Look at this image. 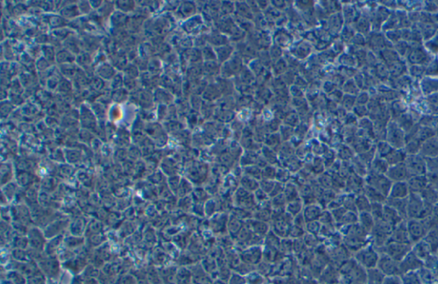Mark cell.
Segmentation results:
<instances>
[{"instance_id":"1","label":"cell","mask_w":438,"mask_h":284,"mask_svg":"<svg viewBox=\"0 0 438 284\" xmlns=\"http://www.w3.org/2000/svg\"><path fill=\"white\" fill-rule=\"evenodd\" d=\"M434 206L427 204L418 194H410L408 198V219L422 220L432 215Z\"/></svg>"},{"instance_id":"2","label":"cell","mask_w":438,"mask_h":284,"mask_svg":"<svg viewBox=\"0 0 438 284\" xmlns=\"http://www.w3.org/2000/svg\"><path fill=\"white\" fill-rule=\"evenodd\" d=\"M365 185L374 188L385 197L388 198L393 182L387 178L386 175L376 174L373 172H369L365 177Z\"/></svg>"},{"instance_id":"3","label":"cell","mask_w":438,"mask_h":284,"mask_svg":"<svg viewBox=\"0 0 438 284\" xmlns=\"http://www.w3.org/2000/svg\"><path fill=\"white\" fill-rule=\"evenodd\" d=\"M385 141L394 149H403L406 143V134L394 121L389 122Z\"/></svg>"},{"instance_id":"4","label":"cell","mask_w":438,"mask_h":284,"mask_svg":"<svg viewBox=\"0 0 438 284\" xmlns=\"http://www.w3.org/2000/svg\"><path fill=\"white\" fill-rule=\"evenodd\" d=\"M411 47V51L406 58V62L408 65H420L425 67L435 57L432 54L429 53L423 45Z\"/></svg>"},{"instance_id":"5","label":"cell","mask_w":438,"mask_h":284,"mask_svg":"<svg viewBox=\"0 0 438 284\" xmlns=\"http://www.w3.org/2000/svg\"><path fill=\"white\" fill-rule=\"evenodd\" d=\"M405 165L408 170L409 177L425 176L427 173V167L425 157L420 154L408 155L404 161Z\"/></svg>"},{"instance_id":"6","label":"cell","mask_w":438,"mask_h":284,"mask_svg":"<svg viewBox=\"0 0 438 284\" xmlns=\"http://www.w3.org/2000/svg\"><path fill=\"white\" fill-rule=\"evenodd\" d=\"M413 246L408 244H402V243H398L394 241H389L386 246L384 248H382L380 254H387L388 256L392 258L397 262H401L407 255H408L412 251ZM378 251V253L380 251Z\"/></svg>"},{"instance_id":"7","label":"cell","mask_w":438,"mask_h":284,"mask_svg":"<svg viewBox=\"0 0 438 284\" xmlns=\"http://www.w3.org/2000/svg\"><path fill=\"white\" fill-rule=\"evenodd\" d=\"M407 228L413 245L422 241L429 232L428 228L426 227L424 220L408 219Z\"/></svg>"},{"instance_id":"8","label":"cell","mask_w":438,"mask_h":284,"mask_svg":"<svg viewBox=\"0 0 438 284\" xmlns=\"http://www.w3.org/2000/svg\"><path fill=\"white\" fill-rule=\"evenodd\" d=\"M377 268L384 273L386 277L401 276L400 263L394 260L387 254H380Z\"/></svg>"},{"instance_id":"9","label":"cell","mask_w":438,"mask_h":284,"mask_svg":"<svg viewBox=\"0 0 438 284\" xmlns=\"http://www.w3.org/2000/svg\"><path fill=\"white\" fill-rule=\"evenodd\" d=\"M368 46L370 47L371 52L374 53L378 54L381 51L385 48L393 47L390 42L387 40L384 32H371L369 34V38L367 40Z\"/></svg>"},{"instance_id":"10","label":"cell","mask_w":438,"mask_h":284,"mask_svg":"<svg viewBox=\"0 0 438 284\" xmlns=\"http://www.w3.org/2000/svg\"><path fill=\"white\" fill-rule=\"evenodd\" d=\"M422 267H424V262L418 258L413 251L400 262L401 276L411 271H418Z\"/></svg>"},{"instance_id":"11","label":"cell","mask_w":438,"mask_h":284,"mask_svg":"<svg viewBox=\"0 0 438 284\" xmlns=\"http://www.w3.org/2000/svg\"><path fill=\"white\" fill-rule=\"evenodd\" d=\"M359 257L361 258L362 264H364L365 266L367 267L369 270V269L377 267L380 254L373 246H371V247L362 249L360 253Z\"/></svg>"},{"instance_id":"12","label":"cell","mask_w":438,"mask_h":284,"mask_svg":"<svg viewBox=\"0 0 438 284\" xmlns=\"http://www.w3.org/2000/svg\"><path fill=\"white\" fill-rule=\"evenodd\" d=\"M386 176L392 182L407 181L410 178L404 163L389 166Z\"/></svg>"},{"instance_id":"13","label":"cell","mask_w":438,"mask_h":284,"mask_svg":"<svg viewBox=\"0 0 438 284\" xmlns=\"http://www.w3.org/2000/svg\"><path fill=\"white\" fill-rule=\"evenodd\" d=\"M389 241H394L398 243L413 246L410 237H409V234H408L407 220L402 221L401 224H398L394 228Z\"/></svg>"},{"instance_id":"14","label":"cell","mask_w":438,"mask_h":284,"mask_svg":"<svg viewBox=\"0 0 438 284\" xmlns=\"http://www.w3.org/2000/svg\"><path fill=\"white\" fill-rule=\"evenodd\" d=\"M425 158H432L438 157V135L432 137L422 144L419 154Z\"/></svg>"},{"instance_id":"15","label":"cell","mask_w":438,"mask_h":284,"mask_svg":"<svg viewBox=\"0 0 438 284\" xmlns=\"http://www.w3.org/2000/svg\"><path fill=\"white\" fill-rule=\"evenodd\" d=\"M419 85L424 97L438 93V77H425L419 80Z\"/></svg>"},{"instance_id":"16","label":"cell","mask_w":438,"mask_h":284,"mask_svg":"<svg viewBox=\"0 0 438 284\" xmlns=\"http://www.w3.org/2000/svg\"><path fill=\"white\" fill-rule=\"evenodd\" d=\"M407 182L410 190V194L412 193V194H419L429 185L426 175L411 177L407 181Z\"/></svg>"},{"instance_id":"17","label":"cell","mask_w":438,"mask_h":284,"mask_svg":"<svg viewBox=\"0 0 438 284\" xmlns=\"http://www.w3.org/2000/svg\"><path fill=\"white\" fill-rule=\"evenodd\" d=\"M408 110H409V104L402 98L392 101L389 103L391 120H396L401 115L408 112Z\"/></svg>"},{"instance_id":"18","label":"cell","mask_w":438,"mask_h":284,"mask_svg":"<svg viewBox=\"0 0 438 284\" xmlns=\"http://www.w3.org/2000/svg\"><path fill=\"white\" fill-rule=\"evenodd\" d=\"M410 194V190L407 181H398L393 182L390 192L388 198L394 199H408Z\"/></svg>"},{"instance_id":"19","label":"cell","mask_w":438,"mask_h":284,"mask_svg":"<svg viewBox=\"0 0 438 284\" xmlns=\"http://www.w3.org/2000/svg\"><path fill=\"white\" fill-rule=\"evenodd\" d=\"M385 204L390 207L397 211L401 215V217L404 220H408V214H407V208H408V199H394V198H387Z\"/></svg>"},{"instance_id":"20","label":"cell","mask_w":438,"mask_h":284,"mask_svg":"<svg viewBox=\"0 0 438 284\" xmlns=\"http://www.w3.org/2000/svg\"><path fill=\"white\" fill-rule=\"evenodd\" d=\"M414 25L418 28V31L420 32L424 42L431 40L432 38H433L438 34V25L434 24V23H425V24L418 23V24H414Z\"/></svg>"},{"instance_id":"21","label":"cell","mask_w":438,"mask_h":284,"mask_svg":"<svg viewBox=\"0 0 438 284\" xmlns=\"http://www.w3.org/2000/svg\"><path fill=\"white\" fill-rule=\"evenodd\" d=\"M391 78H399L403 77L405 75H408V64L404 59L394 62L393 64L387 65Z\"/></svg>"},{"instance_id":"22","label":"cell","mask_w":438,"mask_h":284,"mask_svg":"<svg viewBox=\"0 0 438 284\" xmlns=\"http://www.w3.org/2000/svg\"><path fill=\"white\" fill-rule=\"evenodd\" d=\"M383 218L385 222H387L388 224H390L391 226H393L394 228L398 224H401L402 221H404V219L401 217V215L398 213L397 211L386 204H384V206Z\"/></svg>"},{"instance_id":"23","label":"cell","mask_w":438,"mask_h":284,"mask_svg":"<svg viewBox=\"0 0 438 284\" xmlns=\"http://www.w3.org/2000/svg\"><path fill=\"white\" fill-rule=\"evenodd\" d=\"M394 122L398 124V126L401 128L402 130L404 131L405 134L408 133L416 124H418V122L415 120L414 117L412 116V114L409 112V110L408 112H406L403 115H401V117H398L396 120H394Z\"/></svg>"},{"instance_id":"24","label":"cell","mask_w":438,"mask_h":284,"mask_svg":"<svg viewBox=\"0 0 438 284\" xmlns=\"http://www.w3.org/2000/svg\"><path fill=\"white\" fill-rule=\"evenodd\" d=\"M412 251L414 253L415 255L420 258L423 262L428 258L431 255H433L431 251V248L424 240L418 241L417 243L413 245Z\"/></svg>"},{"instance_id":"25","label":"cell","mask_w":438,"mask_h":284,"mask_svg":"<svg viewBox=\"0 0 438 284\" xmlns=\"http://www.w3.org/2000/svg\"><path fill=\"white\" fill-rule=\"evenodd\" d=\"M378 55L380 61L383 62L384 64H386V65L393 64L394 62L401 59L393 47L385 48L384 50L381 51Z\"/></svg>"},{"instance_id":"26","label":"cell","mask_w":438,"mask_h":284,"mask_svg":"<svg viewBox=\"0 0 438 284\" xmlns=\"http://www.w3.org/2000/svg\"><path fill=\"white\" fill-rule=\"evenodd\" d=\"M364 194L366 196L368 200L370 201L371 204L373 203H380V204H385L387 198L384 195L379 193L378 191L376 190L372 187H369L367 185H365L364 187Z\"/></svg>"},{"instance_id":"27","label":"cell","mask_w":438,"mask_h":284,"mask_svg":"<svg viewBox=\"0 0 438 284\" xmlns=\"http://www.w3.org/2000/svg\"><path fill=\"white\" fill-rule=\"evenodd\" d=\"M419 195L421 196L423 201L427 204L435 206L438 203V190H437V188L432 187L431 185H428L427 187H425V189L419 194Z\"/></svg>"},{"instance_id":"28","label":"cell","mask_w":438,"mask_h":284,"mask_svg":"<svg viewBox=\"0 0 438 284\" xmlns=\"http://www.w3.org/2000/svg\"><path fill=\"white\" fill-rule=\"evenodd\" d=\"M407 156L408 155L406 154L403 149H394L384 159L387 161L389 166H392L395 164L404 163Z\"/></svg>"},{"instance_id":"29","label":"cell","mask_w":438,"mask_h":284,"mask_svg":"<svg viewBox=\"0 0 438 284\" xmlns=\"http://www.w3.org/2000/svg\"><path fill=\"white\" fill-rule=\"evenodd\" d=\"M389 168V165L388 164L387 161L385 160L384 158L376 156L374 160L372 161L371 166H370L369 172H373L376 174L386 175Z\"/></svg>"},{"instance_id":"30","label":"cell","mask_w":438,"mask_h":284,"mask_svg":"<svg viewBox=\"0 0 438 284\" xmlns=\"http://www.w3.org/2000/svg\"><path fill=\"white\" fill-rule=\"evenodd\" d=\"M427 243L433 255H437L438 251V230L429 231L423 239Z\"/></svg>"},{"instance_id":"31","label":"cell","mask_w":438,"mask_h":284,"mask_svg":"<svg viewBox=\"0 0 438 284\" xmlns=\"http://www.w3.org/2000/svg\"><path fill=\"white\" fill-rule=\"evenodd\" d=\"M366 277L368 284H383L386 278V276L377 267L369 269Z\"/></svg>"},{"instance_id":"32","label":"cell","mask_w":438,"mask_h":284,"mask_svg":"<svg viewBox=\"0 0 438 284\" xmlns=\"http://www.w3.org/2000/svg\"><path fill=\"white\" fill-rule=\"evenodd\" d=\"M421 146V141H418L417 138H414V139L406 141L403 150L407 155H414V154H419Z\"/></svg>"},{"instance_id":"33","label":"cell","mask_w":438,"mask_h":284,"mask_svg":"<svg viewBox=\"0 0 438 284\" xmlns=\"http://www.w3.org/2000/svg\"><path fill=\"white\" fill-rule=\"evenodd\" d=\"M437 135L438 133L432 128L423 127L419 125L416 138L423 144L425 141H428L431 138L435 137Z\"/></svg>"},{"instance_id":"34","label":"cell","mask_w":438,"mask_h":284,"mask_svg":"<svg viewBox=\"0 0 438 284\" xmlns=\"http://www.w3.org/2000/svg\"><path fill=\"white\" fill-rule=\"evenodd\" d=\"M375 147H376L377 157H382V158H385L394 149L386 141L376 142Z\"/></svg>"},{"instance_id":"35","label":"cell","mask_w":438,"mask_h":284,"mask_svg":"<svg viewBox=\"0 0 438 284\" xmlns=\"http://www.w3.org/2000/svg\"><path fill=\"white\" fill-rule=\"evenodd\" d=\"M417 272L421 280L422 284H435V283L438 282L433 272L427 268L422 267Z\"/></svg>"},{"instance_id":"36","label":"cell","mask_w":438,"mask_h":284,"mask_svg":"<svg viewBox=\"0 0 438 284\" xmlns=\"http://www.w3.org/2000/svg\"><path fill=\"white\" fill-rule=\"evenodd\" d=\"M408 75L413 80H422L425 77V67L420 65H408Z\"/></svg>"},{"instance_id":"37","label":"cell","mask_w":438,"mask_h":284,"mask_svg":"<svg viewBox=\"0 0 438 284\" xmlns=\"http://www.w3.org/2000/svg\"><path fill=\"white\" fill-rule=\"evenodd\" d=\"M393 48L397 52L398 55L400 56L401 59L406 60V58H407L408 54L411 51L412 47L408 42H406L404 40H401L397 43L394 44V46H393Z\"/></svg>"},{"instance_id":"38","label":"cell","mask_w":438,"mask_h":284,"mask_svg":"<svg viewBox=\"0 0 438 284\" xmlns=\"http://www.w3.org/2000/svg\"><path fill=\"white\" fill-rule=\"evenodd\" d=\"M361 218L362 219L361 227L363 228L365 231H367L368 233L370 234L371 231H372V229L374 227V218L371 216V214L370 212H362Z\"/></svg>"},{"instance_id":"39","label":"cell","mask_w":438,"mask_h":284,"mask_svg":"<svg viewBox=\"0 0 438 284\" xmlns=\"http://www.w3.org/2000/svg\"><path fill=\"white\" fill-rule=\"evenodd\" d=\"M401 284H422L417 271H411L401 276Z\"/></svg>"},{"instance_id":"40","label":"cell","mask_w":438,"mask_h":284,"mask_svg":"<svg viewBox=\"0 0 438 284\" xmlns=\"http://www.w3.org/2000/svg\"><path fill=\"white\" fill-rule=\"evenodd\" d=\"M426 51L429 53L432 54L434 57L438 56V34L432 38L431 40L425 41L423 44Z\"/></svg>"},{"instance_id":"41","label":"cell","mask_w":438,"mask_h":284,"mask_svg":"<svg viewBox=\"0 0 438 284\" xmlns=\"http://www.w3.org/2000/svg\"><path fill=\"white\" fill-rule=\"evenodd\" d=\"M425 77H438V57H434L430 64L425 66Z\"/></svg>"},{"instance_id":"42","label":"cell","mask_w":438,"mask_h":284,"mask_svg":"<svg viewBox=\"0 0 438 284\" xmlns=\"http://www.w3.org/2000/svg\"><path fill=\"white\" fill-rule=\"evenodd\" d=\"M387 40L390 42L392 46L402 40L401 39V29H393V30L384 32Z\"/></svg>"},{"instance_id":"43","label":"cell","mask_w":438,"mask_h":284,"mask_svg":"<svg viewBox=\"0 0 438 284\" xmlns=\"http://www.w3.org/2000/svg\"><path fill=\"white\" fill-rule=\"evenodd\" d=\"M427 173L426 174L438 175V157L425 158Z\"/></svg>"},{"instance_id":"44","label":"cell","mask_w":438,"mask_h":284,"mask_svg":"<svg viewBox=\"0 0 438 284\" xmlns=\"http://www.w3.org/2000/svg\"><path fill=\"white\" fill-rule=\"evenodd\" d=\"M423 11L426 13L435 14L438 12V4L435 1H425L423 2Z\"/></svg>"},{"instance_id":"45","label":"cell","mask_w":438,"mask_h":284,"mask_svg":"<svg viewBox=\"0 0 438 284\" xmlns=\"http://www.w3.org/2000/svg\"><path fill=\"white\" fill-rule=\"evenodd\" d=\"M383 284H401V276L386 277Z\"/></svg>"},{"instance_id":"46","label":"cell","mask_w":438,"mask_h":284,"mask_svg":"<svg viewBox=\"0 0 438 284\" xmlns=\"http://www.w3.org/2000/svg\"><path fill=\"white\" fill-rule=\"evenodd\" d=\"M425 99L427 100L430 104H432V105H434V106L438 108V93L430 95L428 97H425Z\"/></svg>"},{"instance_id":"47","label":"cell","mask_w":438,"mask_h":284,"mask_svg":"<svg viewBox=\"0 0 438 284\" xmlns=\"http://www.w3.org/2000/svg\"><path fill=\"white\" fill-rule=\"evenodd\" d=\"M432 216L438 221V203L434 206L433 211H432Z\"/></svg>"},{"instance_id":"48","label":"cell","mask_w":438,"mask_h":284,"mask_svg":"<svg viewBox=\"0 0 438 284\" xmlns=\"http://www.w3.org/2000/svg\"><path fill=\"white\" fill-rule=\"evenodd\" d=\"M437 190H438V189H437Z\"/></svg>"},{"instance_id":"49","label":"cell","mask_w":438,"mask_h":284,"mask_svg":"<svg viewBox=\"0 0 438 284\" xmlns=\"http://www.w3.org/2000/svg\"><path fill=\"white\" fill-rule=\"evenodd\" d=\"M437 255H438V254H437Z\"/></svg>"},{"instance_id":"50","label":"cell","mask_w":438,"mask_h":284,"mask_svg":"<svg viewBox=\"0 0 438 284\" xmlns=\"http://www.w3.org/2000/svg\"></svg>"}]
</instances>
